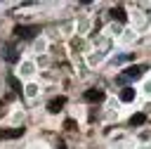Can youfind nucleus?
I'll list each match as a JSON object with an SVG mask.
<instances>
[{"label": "nucleus", "instance_id": "nucleus-1", "mask_svg": "<svg viewBox=\"0 0 151 149\" xmlns=\"http://www.w3.org/2000/svg\"><path fill=\"white\" fill-rule=\"evenodd\" d=\"M40 33V26L38 24H31V26H14V35L17 38H24V40H31V38H35Z\"/></svg>", "mask_w": 151, "mask_h": 149}, {"label": "nucleus", "instance_id": "nucleus-2", "mask_svg": "<svg viewBox=\"0 0 151 149\" xmlns=\"http://www.w3.org/2000/svg\"><path fill=\"white\" fill-rule=\"evenodd\" d=\"M144 71H146V66H127L125 73L118 76V80H120V83H123V80H137V78H142Z\"/></svg>", "mask_w": 151, "mask_h": 149}, {"label": "nucleus", "instance_id": "nucleus-3", "mask_svg": "<svg viewBox=\"0 0 151 149\" xmlns=\"http://www.w3.org/2000/svg\"><path fill=\"white\" fill-rule=\"evenodd\" d=\"M2 57H5V61H9V64H17V61H19V52H17V47H14L12 43H5V45H2Z\"/></svg>", "mask_w": 151, "mask_h": 149}, {"label": "nucleus", "instance_id": "nucleus-4", "mask_svg": "<svg viewBox=\"0 0 151 149\" xmlns=\"http://www.w3.org/2000/svg\"><path fill=\"white\" fill-rule=\"evenodd\" d=\"M64 104H66V97H64V95L52 97V99L47 102V111H50V114H59V111L64 109Z\"/></svg>", "mask_w": 151, "mask_h": 149}, {"label": "nucleus", "instance_id": "nucleus-5", "mask_svg": "<svg viewBox=\"0 0 151 149\" xmlns=\"http://www.w3.org/2000/svg\"><path fill=\"white\" fill-rule=\"evenodd\" d=\"M26 132V128L21 125V128H7V130H0V137L2 140H17V137H21Z\"/></svg>", "mask_w": 151, "mask_h": 149}, {"label": "nucleus", "instance_id": "nucleus-6", "mask_svg": "<svg viewBox=\"0 0 151 149\" xmlns=\"http://www.w3.org/2000/svg\"><path fill=\"white\" fill-rule=\"evenodd\" d=\"M83 99H85V102H90V104H97V102H101V99H104V92H101V90H97V88H92V90H87V92L83 95Z\"/></svg>", "mask_w": 151, "mask_h": 149}, {"label": "nucleus", "instance_id": "nucleus-7", "mask_svg": "<svg viewBox=\"0 0 151 149\" xmlns=\"http://www.w3.org/2000/svg\"><path fill=\"white\" fill-rule=\"evenodd\" d=\"M111 14H113V19H118V21H123V24L127 21V14H125V9H123V7H113V9H111Z\"/></svg>", "mask_w": 151, "mask_h": 149}, {"label": "nucleus", "instance_id": "nucleus-8", "mask_svg": "<svg viewBox=\"0 0 151 149\" xmlns=\"http://www.w3.org/2000/svg\"><path fill=\"white\" fill-rule=\"evenodd\" d=\"M7 85H9V88H12L17 95H21V83H19L14 76H7Z\"/></svg>", "mask_w": 151, "mask_h": 149}, {"label": "nucleus", "instance_id": "nucleus-9", "mask_svg": "<svg viewBox=\"0 0 151 149\" xmlns=\"http://www.w3.org/2000/svg\"><path fill=\"white\" fill-rule=\"evenodd\" d=\"M120 99H123V102H132V99H134V90H132V88H123V90H120Z\"/></svg>", "mask_w": 151, "mask_h": 149}, {"label": "nucleus", "instance_id": "nucleus-10", "mask_svg": "<svg viewBox=\"0 0 151 149\" xmlns=\"http://www.w3.org/2000/svg\"><path fill=\"white\" fill-rule=\"evenodd\" d=\"M144 123H146V116L144 114H134L130 118V125H144Z\"/></svg>", "mask_w": 151, "mask_h": 149}, {"label": "nucleus", "instance_id": "nucleus-11", "mask_svg": "<svg viewBox=\"0 0 151 149\" xmlns=\"http://www.w3.org/2000/svg\"><path fill=\"white\" fill-rule=\"evenodd\" d=\"M64 128H66V130H76V121L66 118V121H64Z\"/></svg>", "mask_w": 151, "mask_h": 149}, {"label": "nucleus", "instance_id": "nucleus-12", "mask_svg": "<svg viewBox=\"0 0 151 149\" xmlns=\"http://www.w3.org/2000/svg\"><path fill=\"white\" fill-rule=\"evenodd\" d=\"M5 114V102H0V116Z\"/></svg>", "mask_w": 151, "mask_h": 149}, {"label": "nucleus", "instance_id": "nucleus-13", "mask_svg": "<svg viewBox=\"0 0 151 149\" xmlns=\"http://www.w3.org/2000/svg\"><path fill=\"white\" fill-rule=\"evenodd\" d=\"M57 149H66V144H64V142H59V144H57Z\"/></svg>", "mask_w": 151, "mask_h": 149}]
</instances>
